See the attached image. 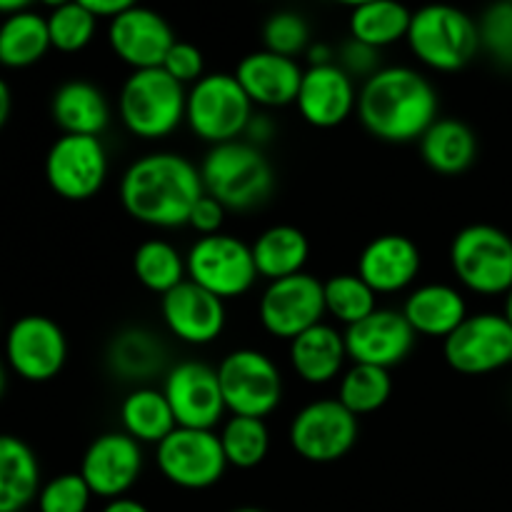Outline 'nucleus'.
I'll use <instances>...</instances> for the list:
<instances>
[{"label": "nucleus", "mask_w": 512, "mask_h": 512, "mask_svg": "<svg viewBox=\"0 0 512 512\" xmlns=\"http://www.w3.org/2000/svg\"><path fill=\"white\" fill-rule=\"evenodd\" d=\"M118 195L125 213L138 223L160 230L183 228L205 195L200 165L173 150L145 153L125 168Z\"/></svg>", "instance_id": "1"}, {"label": "nucleus", "mask_w": 512, "mask_h": 512, "mask_svg": "<svg viewBox=\"0 0 512 512\" xmlns=\"http://www.w3.org/2000/svg\"><path fill=\"white\" fill-rule=\"evenodd\" d=\"M355 113L363 128L383 143H418L440 118V98L420 70L390 65L360 85Z\"/></svg>", "instance_id": "2"}, {"label": "nucleus", "mask_w": 512, "mask_h": 512, "mask_svg": "<svg viewBox=\"0 0 512 512\" xmlns=\"http://www.w3.org/2000/svg\"><path fill=\"white\" fill-rule=\"evenodd\" d=\"M205 195L233 213H250L270 200L275 190V170L263 148L248 140L213 145L200 163Z\"/></svg>", "instance_id": "3"}, {"label": "nucleus", "mask_w": 512, "mask_h": 512, "mask_svg": "<svg viewBox=\"0 0 512 512\" xmlns=\"http://www.w3.org/2000/svg\"><path fill=\"white\" fill-rule=\"evenodd\" d=\"M188 88L163 68L133 70L118 95V115L133 138L165 140L185 123Z\"/></svg>", "instance_id": "4"}, {"label": "nucleus", "mask_w": 512, "mask_h": 512, "mask_svg": "<svg viewBox=\"0 0 512 512\" xmlns=\"http://www.w3.org/2000/svg\"><path fill=\"white\" fill-rule=\"evenodd\" d=\"M405 40L410 53L438 73H458L473 63L480 50L478 23L448 3H430L415 10Z\"/></svg>", "instance_id": "5"}, {"label": "nucleus", "mask_w": 512, "mask_h": 512, "mask_svg": "<svg viewBox=\"0 0 512 512\" xmlns=\"http://www.w3.org/2000/svg\"><path fill=\"white\" fill-rule=\"evenodd\" d=\"M253 113L255 105L235 73H205L188 88L185 125L210 148L243 138Z\"/></svg>", "instance_id": "6"}, {"label": "nucleus", "mask_w": 512, "mask_h": 512, "mask_svg": "<svg viewBox=\"0 0 512 512\" xmlns=\"http://www.w3.org/2000/svg\"><path fill=\"white\" fill-rule=\"evenodd\" d=\"M450 268L470 293L505 295L512 288V238L488 223L465 225L450 243Z\"/></svg>", "instance_id": "7"}, {"label": "nucleus", "mask_w": 512, "mask_h": 512, "mask_svg": "<svg viewBox=\"0 0 512 512\" xmlns=\"http://www.w3.org/2000/svg\"><path fill=\"white\" fill-rule=\"evenodd\" d=\"M220 390L230 415L265 420L283 403L285 383L278 363L258 348H235L220 360Z\"/></svg>", "instance_id": "8"}, {"label": "nucleus", "mask_w": 512, "mask_h": 512, "mask_svg": "<svg viewBox=\"0 0 512 512\" xmlns=\"http://www.w3.org/2000/svg\"><path fill=\"white\" fill-rule=\"evenodd\" d=\"M185 263H188V280L218 295L225 303L248 295L260 278L253 248L230 233L198 238L190 245Z\"/></svg>", "instance_id": "9"}, {"label": "nucleus", "mask_w": 512, "mask_h": 512, "mask_svg": "<svg viewBox=\"0 0 512 512\" xmlns=\"http://www.w3.org/2000/svg\"><path fill=\"white\" fill-rule=\"evenodd\" d=\"M360 418L338 398H318L293 415L288 428L290 448L305 463L330 465L358 445Z\"/></svg>", "instance_id": "10"}, {"label": "nucleus", "mask_w": 512, "mask_h": 512, "mask_svg": "<svg viewBox=\"0 0 512 512\" xmlns=\"http://www.w3.org/2000/svg\"><path fill=\"white\" fill-rule=\"evenodd\" d=\"M155 465L170 485L190 493L218 485L230 468L218 433L195 428H175L155 445Z\"/></svg>", "instance_id": "11"}, {"label": "nucleus", "mask_w": 512, "mask_h": 512, "mask_svg": "<svg viewBox=\"0 0 512 512\" xmlns=\"http://www.w3.org/2000/svg\"><path fill=\"white\" fill-rule=\"evenodd\" d=\"M108 150L98 135H60L45 155V180L58 198L83 203L103 190Z\"/></svg>", "instance_id": "12"}, {"label": "nucleus", "mask_w": 512, "mask_h": 512, "mask_svg": "<svg viewBox=\"0 0 512 512\" xmlns=\"http://www.w3.org/2000/svg\"><path fill=\"white\" fill-rule=\"evenodd\" d=\"M443 358L455 373L490 375L512 365V325L503 313H473L443 340Z\"/></svg>", "instance_id": "13"}, {"label": "nucleus", "mask_w": 512, "mask_h": 512, "mask_svg": "<svg viewBox=\"0 0 512 512\" xmlns=\"http://www.w3.org/2000/svg\"><path fill=\"white\" fill-rule=\"evenodd\" d=\"M258 320L270 338L295 340L325 320L323 280L310 273L270 280L258 300Z\"/></svg>", "instance_id": "14"}, {"label": "nucleus", "mask_w": 512, "mask_h": 512, "mask_svg": "<svg viewBox=\"0 0 512 512\" xmlns=\"http://www.w3.org/2000/svg\"><path fill=\"white\" fill-rule=\"evenodd\" d=\"M5 363L25 383H50L68 363V338L48 315H23L5 335Z\"/></svg>", "instance_id": "15"}, {"label": "nucleus", "mask_w": 512, "mask_h": 512, "mask_svg": "<svg viewBox=\"0 0 512 512\" xmlns=\"http://www.w3.org/2000/svg\"><path fill=\"white\" fill-rule=\"evenodd\" d=\"M163 393L173 408L178 428L215 430L225 423V400L218 370L203 360H183L165 373Z\"/></svg>", "instance_id": "16"}, {"label": "nucleus", "mask_w": 512, "mask_h": 512, "mask_svg": "<svg viewBox=\"0 0 512 512\" xmlns=\"http://www.w3.org/2000/svg\"><path fill=\"white\" fill-rule=\"evenodd\" d=\"M143 468V445L123 430H110L85 448L78 473L83 475L95 498L115 500L138 485Z\"/></svg>", "instance_id": "17"}, {"label": "nucleus", "mask_w": 512, "mask_h": 512, "mask_svg": "<svg viewBox=\"0 0 512 512\" xmlns=\"http://www.w3.org/2000/svg\"><path fill=\"white\" fill-rule=\"evenodd\" d=\"M160 315L168 333L193 348L215 343L228 325L225 300L195 285L193 280H185L160 298Z\"/></svg>", "instance_id": "18"}, {"label": "nucleus", "mask_w": 512, "mask_h": 512, "mask_svg": "<svg viewBox=\"0 0 512 512\" xmlns=\"http://www.w3.org/2000/svg\"><path fill=\"white\" fill-rule=\"evenodd\" d=\"M175 33L168 20L155 10L135 5L108 25V45L115 58L133 70L163 68L165 55L175 45Z\"/></svg>", "instance_id": "19"}, {"label": "nucleus", "mask_w": 512, "mask_h": 512, "mask_svg": "<svg viewBox=\"0 0 512 512\" xmlns=\"http://www.w3.org/2000/svg\"><path fill=\"white\" fill-rule=\"evenodd\" d=\"M415 330L405 320L403 310L378 308L360 323L345 328V348L353 363L378 365V368H395L405 363L415 348Z\"/></svg>", "instance_id": "20"}, {"label": "nucleus", "mask_w": 512, "mask_h": 512, "mask_svg": "<svg viewBox=\"0 0 512 512\" xmlns=\"http://www.w3.org/2000/svg\"><path fill=\"white\" fill-rule=\"evenodd\" d=\"M295 105L300 118L313 128H338L358 110V88L338 63L308 65Z\"/></svg>", "instance_id": "21"}, {"label": "nucleus", "mask_w": 512, "mask_h": 512, "mask_svg": "<svg viewBox=\"0 0 512 512\" xmlns=\"http://www.w3.org/2000/svg\"><path fill=\"white\" fill-rule=\"evenodd\" d=\"M423 270V253L408 235L388 233L370 240L358 258L355 273L378 295H395L408 290Z\"/></svg>", "instance_id": "22"}, {"label": "nucleus", "mask_w": 512, "mask_h": 512, "mask_svg": "<svg viewBox=\"0 0 512 512\" xmlns=\"http://www.w3.org/2000/svg\"><path fill=\"white\" fill-rule=\"evenodd\" d=\"M303 73L305 70L295 58H285L265 48L248 53L235 68V78L248 93L250 103L263 110L295 105Z\"/></svg>", "instance_id": "23"}, {"label": "nucleus", "mask_w": 512, "mask_h": 512, "mask_svg": "<svg viewBox=\"0 0 512 512\" xmlns=\"http://www.w3.org/2000/svg\"><path fill=\"white\" fill-rule=\"evenodd\" d=\"M288 360L293 373L305 385H328L340 380L348 363V348H345V333L335 325L318 323L315 328L305 330L298 338L288 343Z\"/></svg>", "instance_id": "24"}, {"label": "nucleus", "mask_w": 512, "mask_h": 512, "mask_svg": "<svg viewBox=\"0 0 512 512\" xmlns=\"http://www.w3.org/2000/svg\"><path fill=\"white\" fill-rule=\"evenodd\" d=\"M403 315L415 335L445 340L470 313L463 290L448 283H425L410 290Z\"/></svg>", "instance_id": "25"}, {"label": "nucleus", "mask_w": 512, "mask_h": 512, "mask_svg": "<svg viewBox=\"0 0 512 512\" xmlns=\"http://www.w3.org/2000/svg\"><path fill=\"white\" fill-rule=\"evenodd\" d=\"M53 123L63 135H103L110 125V103L90 80H65L50 100Z\"/></svg>", "instance_id": "26"}, {"label": "nucleus", "mask_w": 512, "mask_h": 512, "mask_svg": "<svg viewBox=\"0 0 512 512\" xmlns=\"http://www.w3.org/2000/svg\"><path fill=\"white\" fill-rule=\"evenodd\" d=\"M418 145L423 163L433 173L448 175V178L468 173L478 160V135L458 118L435 120L418 140Z\"/></svg>", "instance_id": "27"}, {"label": "nucleus", "mask_w": 512, "mask_h": 512, "mask_svg": "<svg viewBox=\"0 0 512 512\" xmlns=\"http://www.w3.org/2000/svg\"><path fill=\"white\" fill-rule=\"evenodd\" d=\"M40 463L23 438L0 433V512L28 510L40 493Z\"/></svg>", "instance_id": "28"}, {"label": "nucleus", "mask_w": 512, "mask_h": 512, "mask_svg": "<svg viewBox=\"0 0 512 512\" xmlns=\"http://www.w3.org/2000/svg\"><path fill=\"white\" fill-rule=\"evenodd\" d=\"M168 363L160 335L148 328H125L110 340L108 368L125 383L148 385L155 375H160Z\"/></svg>", "instance_id": "29"}, {"label": "nucleus", "mask_w": 512, "mask_h": 512, "mask_svg": "<svg viewBox=\"0 0 512 512\" xmlns=\"http://www.w3.org/2000/svg\"><path fill=\"white\" fill-rule=\"evenodd\" d=\"M253 260L260 278L280 280L305 273L310 260V240L295 225H270L253 240Z\"/></svg>", "instance_id": "30"}, {"label": "nucleus", "mask_w": 512, "mask_h": 512, "mask_svg": "<svg viewBox=\"0 0 512 512\" xmlns=\"http://www.w3.org/2000/svg\"><path fill=\"white\" fill-rule=\"evenodd\" d=\"M120 425L123 433L138 440L140 445H158L178 428L173 408L165 398L163 388L138 385L120 403Z\"/></svg>", "instance_id": "31"}, {"label": "nucleus", "mask_w": 512, "mask_h": 512, "mask_svg": "<svg viewBox=\"0 0 512 512\" xmlns=\"http://www.w3.org/2000/svg\"><path fill=\"white\" fill-rule=\"evenodd\" d=\"M50 33L48 18L20 10V13L5 15L0 23V65L10 70H23L40 63L48 55Z\"/></svg>", "instance_id": "32"}, {"label": "nucleus", "mask_w": 512, "mask_h": 512, "mask_svg": "<svg viewBox=\"0 0 512 512\" xmlns=\"http://www.w3.org/2000/svg\"><path fill=\"white\" fill-rule=\"evenodd\" d=\"M413 13L400 0H375L350 13V38L383 50L408 38Z\"/></svg>", "instance_id": "33"}, {"label": "nucleus", "mask_w": 512, "mask_h": 512, "mask_svg": "<svg viewBox=\"0 0 512 512\" xmlns=\"http://www.w3.org/2000/svg\"><path fill=\"white\" fill-rule=\"evenodd\" d=\"M133 273L145 290L163 298L165 293L188 280V263L173 243L150 238L133 253Z\"/></svg>", "instance_id": "34"}, {"label": "nucleus", "mask_w": 512, "mask_h": 512, "mask_svg": "<svg viewBox=\"0 0 512 512\" xmlns=\"http://www.w3.org/2000/svg\"><path fill=\"white\" fill-rule=\"evenodd\" d=\"M390 395H393L390 370L378 368V365L353 363L338 380V400L358 418L385 408Z\"/></svg>", "instance_id": "35"}, {"label": "nucleus", "mask_w": 512, "mask_h": 512, "mask_svg": "<svg viewBox=\"0 0 512 512\" xmlns=\"http://www.w3.org/2000/svg\"><path fill=\"white\" fill-rule=\"evenodd\" d=\"M218 438L220 445H223L225 460L235 470L258 468L270 453V430L268 423L260 418L230 415L220 425Z\"/></svg>", "instance_id": "36"}, {"label": "nucleus", "mask_w": 512, "mask_h": 512, "mask_svg": "<svg viewBox=\"0 0 512 512\" xmlns=\"http://www.w3.org/2000/svg\"><path fill=\"white\" fill-rule=\"evenodd\" d=\"M323 293L325 315L345 328L360 323L378 310V293L358 273L330 275L323 283Z\"/></svg>", "instance_id": "37"}, {"label": "nucleus", "mask_w": 512, "mask_h": 512, "mask_svg": "<svg viewBox=\"0 0 512 512\" xmlns=\"http://www.w3.org/2000/svg\"><path fill=\"white\" fill-rule=\"evenodd\" d=\"M98 30V18L80 3H68L63 8L50 10L48 33L50 45L58 53H80L88 48Z\"/></svg>", "instance_id": "38"}, {"label": "nucleus", "mask_w": 512, "mask_h": 512, "mask_svg": "<svg viewBox=\"0 0 512 512\" xmlns=\"http://www.w3.org/2000/svg\"><path fill=\"white\" fill-rule=\"evenodd\" d=\"M263 45L270 53L295 58L310 48V25L308 20L293 10H278L270 15L263 25Z\"/></svg>", "instance_id": "39"}, {"label": "nucleus", "mask_w": 512, "mask_h": 512, "mask_svg": "<svg viewBox=\"0 0 512 512\" xmlns=\"http://www.w3.org/2000/svg\"><path fill=\"white\" fill-rule=\"evenodd\" d=\"M93 490L80 473H60L40 485L35 498L38 512H88L93 503Z\"/></svg>", "instance_id": "40"}, {"label": "nucleus", "mask_w": 512, "mask_h": 512, "mask_svg": "<svg viewBox=\"0 0 512 512\" xmlns=\"http://www.w3.org/2000/svg\"><path fill=\"white\" fill-rule=\"evenodd\" d=\"M480 50L490 55L500 68H512V3L495 0L478 20Z\"/></svg>", "instance_id": "41"}, {"label": "nucleus", "mask_w": 512, "mask_h": 512, "mask_svg": "<svg viewBox=\"0 0 512 512\" xmlns=\"http://www.w3.org/2000/svg\"><path fill=\"white\" fill-rule=\"evenodd\" d=\"M163 70L183 85H195L205 75V58L198 45L188 40H175L170 53L165 55Z\"/></svg>", "instance_id": "42"}, {"label": "nucleus", "mask_w": 512, "mask_h": 512, "mask_svg": "<svg viewBox=\"0 0 512 512\" xmlns=\"http://www.w3.org/2000/svg\"><path fill=\"white\" fill-rule=\"evenodd\" d=\"M335 63L345 70L353 80H368L378 73L383 65H380V50L373 45H365L360 40L348 38L340 50L335 53Z\"/></svg>", "instance_id": "43"}, {"label": "nucleus", "mask_w": 512, "mask_h": 512, "mask_svg": "<svg viewBox=\"0 0 512 512\" xmlns=\"http://www.w3.org/2000/svg\"><path fill=\"white\" fill-rule=\"evenodd\" d=\"M225 215H228V210H225L223 203H218V200L210 198V195H203V198L195 203V208L190 210L188 225L200 235V238H203V235L223 233Z\"/></svg>", "instance_id": "44"}, {"label": "nucleus", "mask_w": 512, "mask_h": 512, "mask_svg": "<svg viewBox=\"0 0 512 512\" xmlns=\"http://www.w3.org/2000/svg\"><path fill=\"white\" fill-rule=\"evenodd\" d=\"M273 138H275L273 118H270L268 113H253V118H250L248 128H245L243 140H248V143L258 145V148H265V145H268Z\"/></svg>", "instance_id": "45"}, {"label": "nucleus", "mask_w": 512, "mask_h": 512, "mask_svg": "<svg viewBox=\"0 0 512 512\" xmlns=\"http://www.w3.org/2000/svg\"><path fill=\"white\" fill-rule=\"evenodd\" d=\"M75 3L83 5L85 10H90V13L95 15V18H118L120 13H125V10L135 8L138 5V0H75Z\"/></svg>", "instance_id": "46"}, {"label": "nucleus", "mask_w": 512, "mask_h": 512, "mask_svg": "<svg viewBox=\"0 0 512 512\" xmlns=\"http://www.w3.org/2000/svg\"><path fill=\"white\" fill-rule=\"evenodd\" d=\"M100 512H150V508L145 503H140V500L130 498V495H123V498L105 500Z\"/></svg>", "instance_id": "47"}, {"label": "nucleus", "mask_w": 512, "mask_h": 512, "mask_svg": "<svg viewBox=\"0 0 512 512\" xmlns=\"http://www.w3.org/2000/svg\"><path fill=\"white\" fill-rule=\"evenodd\" d=\"M305 58H308V65H330L335 63V53L330 45L325 43H310V48L305 50Z\"/></svg>", "instance_id": "48"}, {"label": "nucleus", "mask_w": 512, "mask_h": 512, "mask_svg": "<svg viewBox=\"0 0 512 512\" xmlns=\"http://www.w3.org/2000/svg\"><path fill=\"white\" fill-rule=\"evenodd\" d=\"M10 110H13V93H10V85L0 78V130L8 123Z\"/></svg>", "instance_id": "49"}, {"label": "nucleus", "mask_w": 512, "mask_h": 512, "mask_svg": "<svg viewBox=\"0 0 512 512\" xmlns=\"http://www.w3.org/2000/svg\"><path fill=\"white\" fill-rule=\"evenodd\" d=\"M35 0H0V13L13 15L20 13V10H28Z\"/></svg>", "instance_id": "50"}, {"label": "nucleus", "mask_w": 512, "mask_h": 512, "mask_svg": "<svg viewBox=\"0 0 512 512\" xmlns=\"http://www.w3.org/2000/svg\"><path fill=\"white\" fill-rule=\"evenodd\" d=\"M8 373H10L8 363H5V358H0V400H3L5 390H8Z\"/></svg>", "instance_id": "51"}, {"label": "nucleus", "mask_w": 512, "mask_h": 512, "mask_svg": "<svg viewBox=\"0 0 512 512\" xmlns=\"http://www.w3.org/2000/svg\"><path fill=\"white\" fill-rule=\"evenodd\" d=\"M503 298H505L503 300V315H505V320L512 325V288L503 295Z\"/></svg>", "instance_id": "52"}, {"label": "nucleus", "mask_w": 512, "mask_h": 512, "mask_svg": "<svg viewBox=\"0 0 512 512\" xmlns=\"http://www.w3.org/2000/svg\"><path fill=\"white\" fill-rule=\"evenodd\" d=\"M35 3L45 5V8H50V10H55V8H63V5L73 3V0H35Z\"/></svg>", "instance_id": "53"}, {"label": "nucleus", "mask_w": 512, "mask_h": 512, "mask_svg": "<svg viewBox=\"0 0 512 512\" xmlns=\"http://www.w3.org/2000/svg\"><path fill=\"white\" fill-rule=\"evenodd\" d=\"M335 3L340 5H348V8H360V5H368V3H375V0H335Z\"/></svg>", "instance_id": "54"}, {"label": "nucleus", "mask_w": 512, "mask_h": 512, "mask_svg": "<svg viewBox=\"0 0 512 512\" xmlns=\"http://www.w3.org/2000/svg\"><path fill=\"white\" fill-rule=\"evenodd\" d=\"M230 512H265V510L253 508V505H245V508H235V510H230Z\"/></svg>", "instance_id": "55"}, {"label": "nucleus", "mask_w": 512, "mask_h": 512, "mask_svg": "<svg viewBox=\"0 0 512 512\" xmlns=\"http://www.w3.org/2000/svg\"><path fill=\"white\" fill-rule=\"evenodd\" d=\"M505 3H512V0H505Z\"/></svg>", "instance_id": "56"}, {"label": "nucleus", "mask_w": 512, "mask_h": 512, "mask_svg": "<svg viewBox=\"0 0 512 512\" xmlns=\"http://www.w3.org/2000/svg\"><path fill=\"white\" fill-rule=\"evenodd\" d=\"M20 512H28V510H20Z\"/></svg>", "instance_id": "57"}]
</instances>
